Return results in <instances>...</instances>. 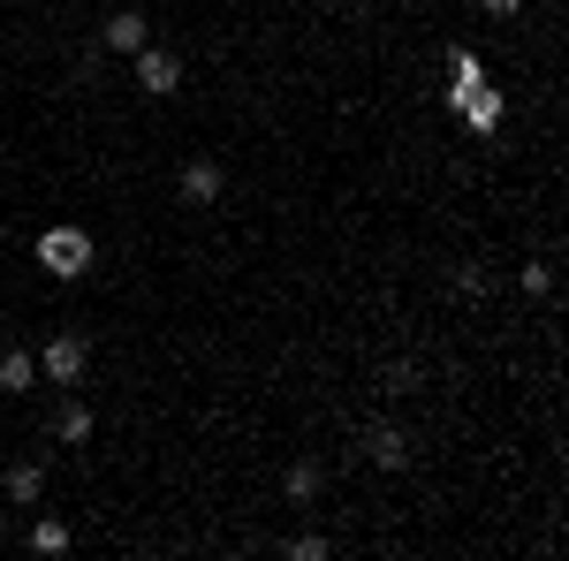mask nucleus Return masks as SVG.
Returning <instances> with one entry per match:
<instances>
[{
    "label": "nucleus",
    "instance_id": "obj_4",
    "mask_svg": "<svg viewBox=\"0 0 569 561\" xmlns=\"http://www.w3.org/2000/svg\"><path fill=\"white\" fill-rule=\"evenodd\" d=\"M456 114H463V122H471V130H493V122H501V91H493V84H471V91H463V99H456Z\"/></svg>",
    "mask_w": 569,
    "mask_h": 561
},
{
    "label": "nucleus",
    "instance_id": "obj_14",
    "mask_svg": "<svg viewBox=\"0 0 569 561\" xmlns=\"http://www.w3.org/2000/svg\"><path fill=\"white\" fill-rule=\"evenodd\" d=\"M281 554H289V561H327V554H335V547H327V539H319V531H305V539H289V547H281Z\"/></svg>",
    "mask_w": 569,
    "mask_h": 561
},
{
    "label": "nucleus",
    "instance_id": "obj_12",
    "mask_svg": "<svg viewBox=\"0 0 569 561\" xmlns=\"http://www.w3.org/2000/svg\"><path fill=\"white\" fill-rule=\"evenodd\" d=\"M53 432H61L69 448H84V440H91V410H84V402H61V418H53Z\"/></svg>",
    "mask_w": 569,
    "mask_h": 561
},
{
    "label": "nucleus",
    "instance_id": "obj_1",
    "mask_svg": "<svg viewBox=\"0 0 569 561\" xmlns=\"http://www.w3.org/2000/svg\"><path fill=\"white\" fill-rule=\"evenodd\" d=\"M91 259H99V251H91L84 228H46V236H39V266L53 273V281H84Z\"/></svg>",
    "mask_w": 569,
    "mask_h": 561
},
{
    "label": "nucleus",
    "instance_id": "obj_15",
    "mask_svg": "<svg viewBox=\"0 0 569 561\" xmlns=\"http://www.w3.org/2000/svg\"><path fill=\"white\" fill-rule=\"evenodd\" d=\"M418 388V364H388V394H410Z\"/></svg>",
    "mask_w": 569,
    "mask_h": 561
},
{
    "label": "nucleus",
    "instance_id": "obj_5",
    "mask_svg": "<svg viewBox=\"0 0 569 561\" xmlns=\"http://www.w3.org/2000/svg\"><path fill=\"white\" fill-rule=\"evenodd\" d=\"M365 455H372L380 471H402V463H410V440H402V425H372V440H365Z\"/></svg>",
    "mask_w": 569,
    "mask_h": 561
},
{
    "label": "nucleus",
    "instance_id": "obj_7",
    "mask_svg": "<svg viewBox=\"0 0 569 561\" xmlns=\"http://www.w3.org/2000/svg\"><path fill=\"white\" fill-rule=\"evenodd\" d=\"M39 388V357H31V349H8V357H0V394H31Z\"/></svg>",
    "mask_w": 569,
    "mask_h": 561
},
{
    "label": "nucleus",
    "instance_id": "obj_11",
    "mask_svg": "<svg viewBox=\"0 0 569 561\" xmlns=\"http://www.w3.org/2000/svg\"><path fill=\"white\" fill-rule=\"evenodd\" d=\"M31 554H46V561H53V554H69V523L39 517V523H31Z\"/></svg>",
    "mask_w": 569,
    "mask_h": 561
},
{
    "label": "nucleus",
    "instance_id": "obj_3",
    "mask_svg": "<svg viewBox=\"0 0 569 561\" xmlns=\"http://www.w3.org/2000/svg\"><path fill=\"white\" fill-rule=\"evenodd\" d=\"M137 84L152 91V99H168V91H182V61L168 53V46L144 39V46H137Z\"/></svg>",
    "mask_w": 569,
    "mask_h": 561
},
{
    "label": "nucleus",
    "instance_id": "obj_2",
    "mask_svg": "<svg viewBox=\"0 0 569 561\" xmlns=\"http://www.w3.org/2000/svg\"><path fill=\"white\" fill-rule=\"evenodd\" d=\"M84 364H91V342H84V334H53V342L39 349V372L53 380V388H77V380H84Z\"/></svg>",
    "mask_w": 569,
    "mask_h": 561
},
{
    "label": "nucleus",
    "instance_id": "obj_8",
    "mask_svg": "<svg viewBox=\"0 0 569 561\" xmlns=\"http://www.w3.org/2000/svg\"><path fill=\"white\" fill-rule=\"evenodd\" d=\"M471 84H486L479 53H471V46H448V107H456V99H463Z\"/></svg>",
    "mask_w": 569,
    "mask_h": 561
},
{
    "label": "nucleus",
    "instance_id": "obj_10",
    "mask_svg": "<svg viewBox=\"0 0 569 561\" xmlns=\"http://www.w3.org/2000/svg\"><path fill=\"white\" fill-rule=\"evenodd\" d=\"M39 485H46V463H16V471H8V501H16V509H31V501H39Z\"/></svg>",
    "mask_w": 569,
    "mask_h": 561
},
{
    "label": "nucleus",
    "instance_id": "obj_13",
    "mask_svg": "<svg viewBox=\"0 0 569 561\" xmlns=\"http://www.w3.org/2000/svg\"><path fill=\"white\" fill-rule=\"evenodd\" d=\"M281 493H289V501H311V493H319V463H289V471H281Z\"/></svg>",
    "mask_w": 569,
    "mask_h": 561
},
{
    "label": "nucleus",
    "instance_id": "obj_6",
    "mask_svg": "<svg viewBox=\"0 0 569 561\" xmlns=\"http://www.w3.org/2000/svg\"><path fill=\"white\" fill-rule=\"evenodd\" d=\"M182 198L190 206H220V160H190L182 168Z\"/></svg>",
    "mask_w": 569,
    "mask_h": 561
},
{
    "label": "nucleus",
    "instance_id": "obj_16",
    "mask_svg": "<svg viewBox=\"0 0 569 561\" xmlns=\"http://www.w3.org/2000/svg\"><path fill=\"white\" fill-rule=\"evenodd\" d=\"M486 16H525V0H479Z\"/></svg>",
    "mask_w": 569,
    "mask_h": 561
},
{
    "label": "nucleus",
    "instance_id": "obj_9",
    "mask_svg": "<svg viewBox=\"0 0 569 561\" xmlns=\"http://www.w3.org/2000/svg\"><path fill=\"white\" fill-rule=\"evenodd\" d=\"M99 39L114 46V53H137V46H144V16H137V8H122V16H107V31H99Z\"/></svg>",
    "mask_w": 569,
    "mask_h": 561
}]
</instances>
